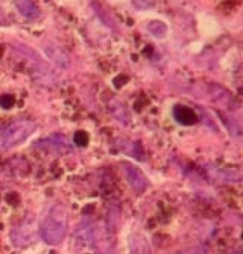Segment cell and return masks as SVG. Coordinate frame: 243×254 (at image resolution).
I'll list each match as a JSON object with an SVG mask.
<instances>
[{
  "label": "cell",
  "mask_w": 243,
  "mask_h": 254,
  "mask_svg": "<svg viewBox=\"0 0 243 254\" xmlns=\"http://www.w3.org/2000/svg\"><path fill=\"white\" fill-rule=\"evenodd\" d=\"M67 216L63 212H53L43 224L42 235L47 243L55 245L63 240L67 230Z\"/></svg>",
  "instance_id": "1"
},
{
  "label": "cell",
  "mask_w": 243,
  "mask_h": 254,
  "mask_svg": "<svg viewBox=\"0 0 243 254\" xmlns=\"http://www.w3.org/2000/svg\"><path fill=\"white\" fill-rule=\"evenodd\" d=\"M174 117L176 121L182 126H192L197 122V115L189 107L176 106L174 107Z\"/></svg>",
  "instance_id": "2"
},
{
  "label": "cell",
  "mask_w": 243,
  "mask_h": 254,
  "mask_svg": "<svg viewBox=\"0 0 243 254\" xmlns=\"http://www.w3.org/2000/svg\"><path fill=\"white\" fill-rule=\"evenodd\" d=\"M74 142L79 145V146H85L88 141V138H87V135L85 134V132L84 131H79V132H76L75 135H74Z\"/></svg>",
  "instance_id": "3"
},
{
  "label": "cell",
  "mask_w": 243,
  "mask_h": 254,
  "mask_svg": "<svg viewBox=\"0 0 243 254\" xmlns=\"http://www.w3.org/2000/svg\"><path fill=\"white\" fill-rule=\"evenodd\" d=\"M180 254H206L205 252L201 249H198V248H194V249H191L188 251H185V252H182Z\"/></svg>",
  "instance_id": "4"
}]
</instances>
